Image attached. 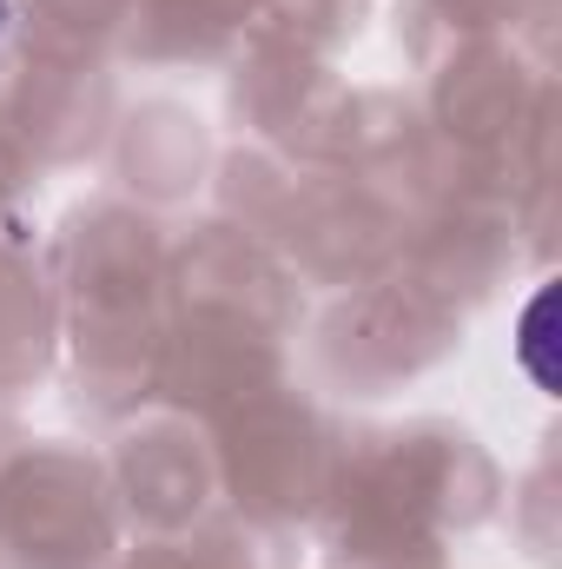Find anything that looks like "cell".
<instances>
[{
    "instance_id": "1",
    "label": "cell",
    "mask_w": 562,
    "mask_h": 569,
    "mask_svg": "<svg viewBox=\"0 0 562 569\" xmlns=\"http://www.w3.org/2000/svg\"><path fill=\"white\" fill-rule=\"evenodd\" d=\"M550 311H556V291L543 284V291L530 298L523 325H516V358H523V371H530L543 391H556V365H550Z\"/></svg>"
},
{
    "instance_id": "2",
    "label": "cell",
    "mask_w": 562,
    "mask_h": 569,
    "mask_svg": "<svg viewBox=\"0 0 562 569\" xmlns=\"http://www.w3.org/2000/svg\"><path fill=\"white\" fill-rule=\"evenodd\" d=\"M0 27H7V0H0Z\"/></svg>"
}]
</instances>
